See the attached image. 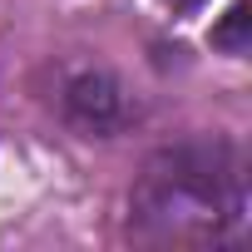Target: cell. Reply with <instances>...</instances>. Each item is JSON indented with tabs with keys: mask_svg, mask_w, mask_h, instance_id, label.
Masks as SVG:
<instances>
[{
	"mask_svg": "<svg viewBox=\"0 0 252 252\" xmlns=\"http://www.w3.org/2000/svg\"><path fill=\"white\" fill-rule=\"evenodd\" d=\"M242 25H247V10H242V5H237V10H232V15H227V25H222V30H218V35H213V40H218V45H227V50H237V55H242V50H247V40H242Z\"/></svg>",
	"mask_w": 252,
	"mask_h": 252,
	"instance_id": "obj_1",
	"label": "cell"
},
{
	"mask_svg": "<svg viewBox=\"0 0 252 252\" xmlns=\"http://www.w3.org/2000/svg\"><path fill=\"white\" fill-rule=\"evenodd\" d=\"M168 5H173V10H198L203 0H168Z\"/></svg>",
	"mask_w": 252,
	"mask_h": 252,
	"instance_id": "obj_2",
	"label": "cell"
}]
</instances>
